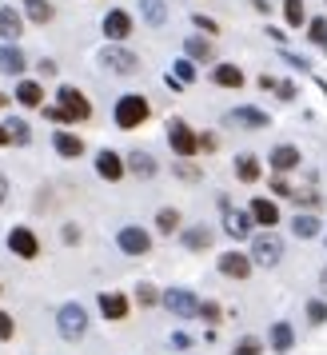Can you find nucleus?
<instances>
[{
	"mask_svg": "<svg viewBox=\"0 0 327 355\" xmlns=\"http://www.w3.org/2000/svg\"><path fill=\"white\" fill-rule=\"evenodd\" d=\"M148 96H140V92H128V96H120L116 100V112H112V120H116V128H124V132H132V128H140L148 120Z\"/></svg>",
	"mask_w": 327,
	"mask_h": 355,
	"instance_id": "f257e3e1",
	"label": "nucleus"
},
{
	"mask_svg": "<svg viewBox=\"0 0 327 355\" xmlns=\"http://www.w3.org/2000/svg\"><path fill=\"white\" fill-rule=\"evenodd\" d=\"M279 259H283V240H279L276 232H263L251 240V263H260V268H276Z\"/></svg>",
	"mask_w": 327,
	"mask_h": 355,
	"instance_id": "f03ea898",
	"label": "nucleus"
},
{
	"mask_svg": "<svg viewBox=\"0 0 327 355\" xmlns=\"http://www.w3.org/2000/svg\"><path fill=\"white\" fill-rule=\"evenodd\" d=\"M168 144H172V152H176L180 160H192L200 152V136L188 128L184 120H172V124H168Z\"/></svg>",
	"mask_w": 327,
	"mask_h": 355,
	"instance_id": "7ed1b4c3",
	"label": "nucleus"
},
{
	"mask_svg": "<svg viewBox=\"0 0 327 355\" xmlns=\"http://www.w3.org/2000/svg\"><path fill=\"white\" fill-rule=\"evenodd\" d=\"M56 327H60V336L64 339H80L88 331V311L80 304H64L56 311Z\"/></svg>",
	"mask_w": 327,
	"mask_h": 355,
	"instance_id": "20e7f679",
	"label": "nucleus"
},
{
	"mask_svg": "<svg viewBox=\"0 0 327 355\" xmlns=\"http://www.w3.org/2000/svg\"><path fill=\"white\" fill-rule=\"evenodd\" d=\"M160 300H164V307H168L176 320H192V315H200V300L188 288H168Z\"/></svg>",
	"mask_w": 327,
	"mask_h": 355,
	"instance_id": "39448f33",
	"label": "nucleus"
},
{
	"mask_svg": "<svg viewBox=\"0 0 327 355\" xmlns=\"http://www.w3.org/2000/svg\"><path fill=\"white\" fill-rule=\"evenodd\" d=\"M100 64L108 68V72H120V76H132L136 68H140V56L136 52H128V49H104L100 52Z\"/></svg>",
	"mask_w": 327,
	"mask_h": 355,
	"instance_id": "423d86ee",
	"label": "nucleus"
},
{
	"mask_svg": "<svg viewBox=\"0 0 327 355\" xmlns=\"http://www.w3.org/2000/svg\"><path fill=\"white\" fill-rule=\"evenodd\" d=\"M116 243H120L124 256H148L152 252V236H148L144 227H120Z\"/></svg>",
	"mask_w": 327,
	"mask_h": 355,
	"instance_id": "0eeeda50",
	"label": "nucleus"
},
{
	"mask_svg": "<svg viewBox=\"0 0 327 355\" xmlns=\"http://www.w3.org/2000/svg\"><path fill=\"white\" fill-rule=\"evenodd\" d=\"M56 96H60V108H64V112L72 116V124H76V120H88V116H92V104L84 100V92H80V88H72V84H64V88H60Z\"/></svg>",
	"mask_w": 327,
	"mask_h": 355,
	"instance_id": "6e6552de",
	"label": "nucleus"
},
{
	"mask_svg": "<svg viewBox=\"0 0 327 355\" xmlns=\"http://www.w3.org/2000/svg\"><path fill=\"white\" fill-rule=\"evenodd\" d=\"M8 248H12L20 259H36L40 256V240H36L28 227H12V232H8Z\"/></svg>",
	"mask_w": 327,
	"mask_h": 355,
	"instance_id": "1a4fd4ad",
	"label": "nucleus"
},
{
	"mask_svg": "<svg viewBox=\"0 0 327 355\" xmlns=\"http://www.w3.org/2000/svg\"><path fill=\"white\" fill-rule=\"evenodd\" d=\"M267 160H272V172H276V176H283V172L299 168V160H303V156H299V148H295V144H276Z\"/></svg>",
	"mask_w": 327,
	"mask_h": 355,
	"instance_id": "9d476101",
	"label": "nucleus"
},
{
	"mask_svg": "<svg viewBox=\"0 0 327 355\" xmlns=\"http://www.w3.org/2000/svg\"><path fill=\"white\" fill-rule=\"evenodd\" d=\"M220 272L231 275V279H247L251 275V256H244V252H224L220 256Z\"/></svg>",
	"mask_w": 327,
	"mask_h": 355,
	"instance_id": "9b49d317",
	"label": "nucleus"
},
{
	"mask_svg": "<svg viewBox=\"0 0 327 355\" xmlns=\"http://www.w3.org/2000/svg\"><path fill=\"white\" fill-rule=\"evenodd\" d=\"M231 124H244V128L260 132V128H272V116L260 112V108H251V104H244V108H236V112L228 116Z\"/></svg>",
	"mask_w": 327,
	"mask_h": 355,
	"instance_id": "f8f14e48",
	"label": "nucleus"
},
{
	"mask_svg": "<svg viewBox=\"0 0 327 355\" xmlns=\"http://www.w3.org/2000/svg\"><path fill=\"white\" fill-rule=\"evenodd\" d=\"M224 232H228L231 240H244L247 232H251V211H236L224 204Z\"/></svg>",
	"mask_w": 327,
	"mask_h": 355,
	"instance_id": "ddd939ff",
	"label": "nucleus"
},
{
	"mask_svg": "<svg viewBox=\"0 0 327 355\" xmlns=\"http://www.w3.org/2000/svg\"><path fill=\"white\" fill-rule=\"evenodd\" d=\"M104 36H108V40H124V36H132V17L124 12V8H112V12L104 17Z\"/></svg>",
	"mask_w": 327,
	"mask_h": 355,
	"instance_id": "4468645a",
	"label": "nucleus"
},
{
	"mask_svg": "<svg viewBox=\"0 0 327 355\" xmlns=\"http://www.w3.org/2000/svg\"><path fill=\"white\" fill-rule=\"evenodd\" d=\"M96 172L104 180H120L124 176V172H128V164L120 160V156H116V152H108V148H104V152H100L96 156Z\"/></svg>",
	"mask_w": 327,
	"mask_h": 355,
	"instance_id": "2eb2a0df",
	"label": "nucleus"
},
{
	"mask_svg": "<svg viewBox=\"0 0 327 355\" xmlns=\"http://www.w3.org/2000/svg\"><path fill=\"white\" fill-rule=\"evenodd\" d=\"M251 220H256V224H263V227H276L279 224V208H276V200H251Z\"/></svg>",
	"mask_w": 327,
	"mask_h": 355,
	"instance_id": "dca6fc26",
	"label": "nucleus"
},
{
	"mask_svg": "<svg viewBox=\"0 0 327 355\" xmlns=\"http://www.w3.org/2000/svg\"><path fill=\"white\" fill-rule=\"evenodd\" d=\"M52 148H56L64 160H76V156H84V140H80V136H72V132H56V136H52Z\"/></svg>",
	"mask_w": 327,
	"mask_h": 355,
	"instance_id": "f3484780",
	"label": "nucleus"
},
{
	"mask_svg": "<svg viewBox=\"0 0 327 355\" xmlns=\"http://www.w3.org/2000/svg\"><path fill=\"white\" fill-rule=\"evenodd\" d=\"M100 311H104V320H124L128 315V300L120 291H104L100 295Z\"/></svg>",
	"mask_w": 327,
	"mask_h": 355,
	"instance_id": "a211bd4d",
	"label": "nucleus"
},
{
	"mask_svg": "<svg viewBox=\"0 0 327 355\" xmlns=\"http://www.w3.org/2000/svg\"><path fill=\"white\" fill-rule=\"evenodd\" d=\"M212 84H220V88H244V68H236V64H215V68H212Z\"/></svg>",
	"mask_w": 327,
	"mask_h": 355,
	"instance_id": "6ab92c4d",
	"label": "nucleus"
},
{
	"mask_svg": "<svg viewBox=\"0 0 327 355\" xmlns=\"http://www.w3.org/2000/svg\"><path fill=\"white\" fill-rule=\"evenodd\" d=\"M0 72L20 76V72H24V52L12 49V44H0Z\"/></svg>",
	"mask_w": 327,
	"mask_h": 355,
	"instance_id": "aec40b11",
	"label": "nucleus"
},
{
	"mask_svg": "<svg viewBox=\"0 0 327 355\" xmlns=\"http://www.w3.org/2000/svg\"><path fill=\"white\" fill-rule=\"evenodd\" d=\"M17 100L24 104V108H44V92H40L36 80H20L17 84Z\"/></svg>",
	"mask_w": 327,
	"mask_h": 355,
	"instance_id": "412c9836",
	"label": "nucleus"
},
{
	"mask_svg": "<svg viewBox=\"0 0 327 355\" xmlns=\"http://www.w3.org/2000/svg\"><path fill=\"white\" fill-rule=\"evenodd\" d=\"M20 28H24V20H20L17 8H0V36L4 40H17Z\"/></svg>",
	"mask_w": 327,
	"mask_h": 355,
	"instance_id": "4be33fe9",
	"label": "nucleus"
},
{
	"mask_svg": "<svg viewBox=\"0 0 327 355\" xmlns=\"http://www.w3.org/2000/svg\"><path fill=\"white\" fill-rule=\"evenodd\" d=\"M140 12L152 28H164V20H168V4L164 0H140Z\"/></svg>",
	"mask_w": 327,
	"mask_h": 355,
	"instance_id": "5701e85b",
	"label": "nucleus"
},
{
	"mask_svg": "<svg viewBox=\"0 0 327 355\" xmlns=\"http://www.w3.org/2000/svg\"><path fill=\"white\" fill-rule=\"evenodd\" d=\"M180 240H184V248H192V252H204V248H212V227H188Z\"/></svg>",
	"mask_w": 327,
	"mask_h": 355,
	"instance_id": "b1692460",
	"label": "nucleus"
},
{
	"mask_svg": "<svg viewBox=\"0 0 327 355\" xmlns=\"http://www.w3.org/2000/svg\"><path fill=\"white\" fill-rule=\"evenodd\" d=\"M128 172H136L140 180L156 176V160H152L148 152H132V156H128Z\"/></svg>",
	"mask_w": 327,
	"mask_h": 355,
	"instance_id": "393cba45",
	"label": "nucleus"
},
{
	"mask_svg": "<svg viewBox=\"0 0 327 355\" xmlns=\"http://www.w3.org/2000/svg\"><path fill=\"white\" fill-rule=\"evenodd\" d=\"M292 232L299 236V240H311V236H319V220L308 216V211H299V216L292 220Z\"/></svg>",
	"mask_w": 327,
	"mask_h": 355,
	"instance_id": "a878e982",
	"label": "nucleus"
},
{
	"mask_svg": "<svg viewBox=\"0 0 327 355\" xmlns=\"http://www.w3.org/2000/svg\"><path fill=\"white\" fill-rule=\"evenodd\" d=\"M292 343H295V336H292V323H283V320H279L276 327H272V347H276V352L283 355V352H292Z\"/></svg>",
	"mask_w": 327,
	"mask_h": 355,
	"instance_id": "bb28decb",
	"label": "nucleus"
},
{
	"mask_svg": "<svg viewBox=\"0 0 327 355\" xmlns=\"http://www.w3.org/2000/svg\"><path fill=\"white\" fill-rule=\"evenodd\" d=\"M283 20H288V28H303V24H308L303 0H283Z\"/></svg>",
	"mask_w": 327,
	"mask_h": 355,
	"instance_id": "cd10ccee",
	"label": "nucleus"
},
{
	"mask_svg": "<svg viewBox=\"0 0 327 355\" xmlns=\"http://www.w3.org/2000/svg\"><path fill=\"white\" fill-rule=\"evenodd\" d=\"M236 176L244 180V184H256V180H260V160H256V156H240V160H236Z\"/></svg>",
	"mask_w": 327,
	"mask_h": 355,
	"instance_id": "c85d7f7f",
	"label": "nucleus"
},
{
	"mask_svg": "<svg viewBox=\"0 0 327 355\" xmlns=\"http://www.w3.org/2000/svg\"><path fill=\"white\" fill-rule=\"evenodd\" d=\"M24 12H28V20H36V24H48L52 20V4L48 0H24Z\"/></svg>",
	"mask_w": 327,
	"mask_h": 355,
	"instance_id": "c756f323",
	"label": "nucleus"
},
{
	"mask_svg": "<svg viewBox=\"0 0 327 355\" xmlns=\"http://www.w3.org/2000/svg\"><path fill=\"white\" fill-rule=\"evenodd\" d=\"M184 49H188L192 60H212V44H208L204 36H188V40H184Z\"/></svg>",
	"mask_w": 327,
	"mask_h": 355,
	"instance_id": "7c9ffc66",
	"label": "nucleus"
},
{
	"mask_svg": "<svg viewBox=\"0 0 327 355\" xmlns=\"http://www.w3.org/2000/svg\"><path fill=\"white\" fill-rule=\"evenodd\" d=\"M156 227H160L164 236H172V232L180 227V211H176V208H160V216H156Z\"/></svg>",
	"mask_w": 327,
	"mask_h": 355,
	"instance_id": "2f4dec72",
	"label": "nucleus"
},
{
	"mask_svg": "<svg viewBox=\"0 0 327 355\" xmlns=\"http://www.w3.org/2000/svg\"><path fill=\"white\" fill-rule=\"evenodd\" d=\"M4 128H8V136H12V144H28V140H33V132H28L24 120H8Z\"/></svg>",
	"mask_w": 327,
	"mask_h": 355,
	"instance_id": "473e14b6",
	"label": "nucleus"
},
{
	"mask_svg": "<svg viewBox=\"0 0 327 355\" xmlns=\"http://www.w3.org/2000/svg\"><path fill=\"white\" fill-rule=\"evenodd\" d=\"M308 40H311V44H324V40H327V20L324 17L308 20Z\"/></svg>",
	"mask_w": 327,
	"mask_h": 355,
	"instance_id": "72a5a7b5",
	"label": "nucleus"
},
{
	"mask_svg": "<svg viewBox=\"0 0 327 355\" xmlns=\"http://www.w3.org/2000/svg\"><path fill=\"white\" fill-rule=\"evenodd\" d=\"M308 320L311 323H327V304L324 300H308Z\"/></svg>",
	"mask_w": 327,
	"mask_h": 355,
	"instance_id": "f704fd0d",
	"label": "nucleus"
},
{
	"mask_svg": "<svg viewBox=\"0 0 327 355\" xmlns=\"http://www.w3.org/2000/svg\"><path fill=\"white\" fill-rule=\"evenodd\" d=\"M176 80H180V84L196 80V68H192V60H176Z\"/></svg>",
	"mask_w": 327,
	"mask_h": 355,
	"instance_id": "c9c22d12",
	"label": "nucleus"
},
{
	"mask_svg": "<svg viewBox=\"0 0 327 355\" xmlns=\"http://www.w3.org/2000/svg\"><path fill=\"white\" fill-rule=\"evenodd\" d=\"M44 116H48V120H56V124H72V116H68L60 104H44Z\"/></svg>",
	"mask_w": 327,
	"mask_h": 355,
	"instance_id": "e433bc0d",
	"label": "nucleus"
},
{
	"mask_svg": "<svg viewBox=\"0 0 327 355\" xmlns=\"http://www.w3.org/2000/svg\"><path fill=\"white\" fill-rule=\"evenodd\" d=\"M136 300H140L144 307H152L160 295H156V288H152V284H140V288H136Z\"/></svg>",
	"mask_w": 327,
	"mask_h": 355,
	"instance_id": "4c0bfd02",
	"label": "nucleus"
},
{
	"mask_svg": "<svg viewBox=\"0 0 327 355\" xmlns=\"http://www.w3.org/2000/svg\"><path fill=\"white\" fill-rule=\"evenodd\" d=\"M236 355H263L260 352V339H251V336L240 339V343H236Z\"/></svg>",
	"mask_w": 327,
	"mask_h": 355,
	"instance_id": "58836bf2",
	"label": "nucleus"
},
{
	"mask_svg": "<svg viewBox=\"0 0 327 355\" xmlns=\"http://www.w3.org/2000/svg\"><path fill=\"white\" fill-rule=\"evenodd\" d=\"M192 24H196V28H204V33H220V24H215L212 17H204V12H196V17H192Z\"/></svg>",
	"mask_w": 327,
	"mask_h": 355,
	"instance_id": "ea45409f",
	"label": "nucleus"
},
{
	"mask_svg": "<svg viewBox=\"0 0 327 355\" xmlns=\"http://www.w3.org/2000/svg\"><path fill=\"white\" fill-rule=\"evenodd\" d=\"M12 331H17L12 315H8V311H0V339H12Z\"/></svg>",
	"mask_w": 327,
	"mask_h": 355,
	"instance_id": "a19ab883",
	"label": "nucleus"
},
{
	"mask_svg": "<svg viewBox=\"0 0 327 355\" xmlns=\"http://www.w3.org/2000/svg\"><path fill=\"white\" fill-rule=\"evenodd\" d=\"M272 192H276V196H295V188L283 176H272Z\"/></svg>",
	"mask_w": 327,
	"mask_h": 355,
	"instance_id": "79ce46f5",
	"label": "nucleus"
},
{
	"mask_svg": "<svg viewBox=\"0 0 327 355\" xmlns=\"http://www.w3.org/2000/svg\"><path fill=\"white\" fill-rule=\"evenodd\" d=\"M276 92H279V100H288V104H292V100H295V84L292 80H279Z\"/></svg>",
	"mask_w": 327,
	"mask_h": 355,
	"instance_id": "37998d69",
	"label": "nucleus"
},
{
	"mask_svg": "<svg viewBox=\"0 0 327 355\" xmlns=\"http://www.w3.org/2000/svg\"><path fill=\"white\" fill-rule=\"evenodd\" d=\"M200 315H204V320H220V304H212V300H208V304H200Z\"/></svg>",
	"mask_w": 327,
	"mask_h": 355,
	"instance_id": "c03bdc74",
	"label": "nucleus"
},
{
	"mask_svg": "<svg viewBox=\"0 0 327 355\" xmlns=\"http://www.w3.org/2000/svg\"><path fill=\"white\" fill-rule=\"evenodd\" d=\"M283 60H288L295 72H308V60H303V56H295V52H283Z\"/></svg>",
	"mask_w": 327,
	"mask_h": 355,
	"instance_id": "a18cd8bd",
	"label": "nucleus"
},
{
	"mask_svg": "<svg viewBox=\"0 0 327 355\" xmlns=\"http://www.w3.org/2000/svg\"><path fill=\"white\" fill-rule=\"evenodd\" d=\"M292 200L299 204V208H303V204H319V196H315V192H295Z\"/></svg>",
	"mask_w": 327,
	"mask_h": 355,
	"instance_id": "49530a36",
	"label": "nucleus"
},
{
	"mask_svg": "<svg viewBox=\"0 0 327 355\" xmlns=\"http://www.w3.org/2000/svg\"><path fill=\"white\" fill-rule=\"evenodd\" d=\"M176 176H184V180H196L200 172L192 168V164H176Z\"/></svg>",
	"mask_w": 327,
	"mask_h": 355,
	"instance_id": "de8ad7c7",
	"label": "nucleus"
},
{
	"mask_svg": "<svg viewBox=\"0 0 327 355\" xmlns=\"http://www.w3.org/2000/svg\"><path fill=\"white\" fill-rule=\"evenodd\" d=\"M36 68H40V76H56V60H40Z\"/></svg>",
	"mask_w": 327,
	"mask_h": 355,
	"instance_id": "09e8293b",
	"label": "nucleus"
},
{
	"mask_svg": "<svg viewBox=\"0 0 327 355\" xmlns=\"http://www.w3.org/2000/svg\"><path fill=\"white\" fill-rule=\"evenodd\" d=\"M172 343H176V347H192V336H184V331H176V336H172Z\"/></svg>",
	"mask_w": 327,
	"mask_h": 355,
	"instance_id": "8fccbe9b",
	"label": "nucleus"
},
{
	"mask_svg": "<svg viewBox=\"0 0 327 355\" xmlns=\"http://www.w3.org/2000/svg\"><path fill=\"white\" fill-rule=\"evenodd\" d=\"M200 148L204 152H215V136H200Z\"/></svg>",
	"mask_w": 327,
	"mask_h": 355,
	"instance_id": "3c124183",
	"label": "nucleus"
},
{
	"mask_svg": "<svg viewBox=\"0 0 327 355\" xmlns=\"http://www.w3.org/2000/svg\"><path fill=\"white\" fill-rule=\"evenodd\" d=\"M4 144H12V136H8V128H4V124H0V148Z\"/></svg>",
	"mask_w": 327,
	"mask_h": 355,
	"instance_id": "603ef678",
	"label": "nucleus"
},
{
	"mask_svg": "<svg viewBox=\"0 0 327 355\" xmlns=\"http://www.w3.org/2000/svg\"><path fill=\"white\" fill-rule=\"evenodd\" d=\"M4 196H8V180L0 176V204H4Z\"/></svg>",
	"mask_w": 327,
	"mask_h": 355,
	"instance_id": "864d4df0",
	"label": "nucleus"
},
{
	"mask_svg": "<svg viewBox=\"0 0 327 355\" xmlns=\"http://www.w3.org/2000/svg\"><path fill=\"white\" fill-rule=\"evenodd\" d=\"M319 288H324V295H327V268H324V275H319Z\"/></svg>",
	"mask_w": 327,
	"mask_h": 355,
	"instance_id": "5fc2aeb1",
	"label": "nucleus"
},
{
	"mask_svg": "<svg viewBox=\"0 0 327 355\" xmlns=\"http://www.w3.org/2000/svg\"><path fill=\"white\" fill-rule=\"evenodd\" d=\"M4 104H8V96H4V92H0V108H4Z\"/></svg>",
	"mask_w": 327,
	"mask_h": 355,
	"instance_id": "6e6d98bb",
	"label": "nucleus"
},
{
	"mask_svg": "<svg viewBox=\"0 0 327 355\" xmlns=\"http://www.w3.org/2000/svg\"><path fill=\"white\" fill-rule=\"evenodd\" d=\"M324 52H327V40H324Z\"/></svg>",
	"mask_w": 327,
	"mask_h": 355,
	"instance_id": "4d7b16f0",
	"label": "nucleus"
}]
</instances>
